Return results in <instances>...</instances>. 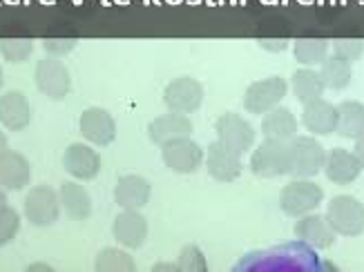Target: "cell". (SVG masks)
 I'll return each mask as SVG.
<instances>
[{"label":"cell","mask_w":364,"mask_h":272,"mask_svg":"<svg viewBox=\"0 0 364 272\" xmlns=\"http://www.w3.org/2000/svg\"><path fill=\"white\" fill-rule=\"evenodd\" d=\"M328 268L326 263L320 261L318 250L311 248L309 244L295 241L291 244H282V246H273L266 250H252L240 259V263L235 266V270H248V272H262V270H306V272H315V270H324Z\"/></svg>","instance_id":"obj_1"},{"label":"cell","mask_w":364,"mask_h":272,"mask_svg":"<svg viewBox=\"0 0 364 272\" xmlns=\"http://www.w3.org/2000/svg\"><path fill=\"white\" fill-rule=\"evenodd\" d=\"M250 172L259 179H277L291 174V141L264 138L250 152Z\"/></svg>","instance_id":"obj_2"},{"label":"cell","mask_w":364,"mask_h":272,"mask_svg":"<svg viewBox=\"0 0 364 272\" xmlns=\"http://www.w3.org/2000/svg\"><path fill=\"white\" fill-rule=\"evenodd\" d=\"M324 201V190L313 179H291L279 192V207L282 212L299 219L309 212H315Z\"/></svg>","instance_id":"obj_3"},{"label":"cell","mask_w":364,"mask_h":272,"mask_svg":"<svg viewBox=\"0 0 364 272\" xmlns=\"http://www.w3.org/2000/svg\"><path fill=\"white\" fill-rule=\"evenodd\" d=\"M326 219L338 236L353 239L364 232V203L353 195H338L326 203Z\"/></svg>","instance_id":"obj_4"},{"label":"cell","mask_w":364,"mask_h":272,"mask_svg":"<svg viewBox=\"0 0 364 272\" xmlns=\"http://www.w3.org/2000/svg\"><path fill=\"white\" fill-rule=\"evenodd\" d=\"M326 150L318 136H295L291 141V177L293 179H313L324 172Z\"/></svg>","instance_id":"obj_5"},{"label":"cell","mask_w":364,"mask_h":272,"mask_svg":"<svg viewBox=\"0 0 364 272\" xmlns=\"http://www.w3.org/2000/svg\"><path fill=\"white\" fill-rule=\"evenodd\" d=\"M60 210H63L60 195L54 187L45 183L31 187L23 201V214L31 226H36V228L54 226L60 217Z\"/></svg>","instance_id":"obj_6"},{"label":"cell","mask_w":364,"mask_h":272,"mask_svg":"<svg viewBox=\"0 0 364 272\" xmlns=\"http://www.w3.org/2000/svg\"><path fill=\"white\" fill-rule=\"evenodd\" d=\"M34 81L41 94H45L50 101H63L72 89V74L68 65L58 56L41 58L34 67Z\"/></svg>","instance_id":"obj_7"},{"label":"cell","mask_w":364,"mask_h":272,"mask_svg":"<svg viewBox=\"0 0 364 272\" xmlns=\"http://www.w3.org/2000/svg\"><path fill=\"white\" fill-rule=\"evenodd\" d=\"M289 94V83L282 76H268L252 81L244 92V107L248 114H266L273 107L282 105L284 96Z\"/></svg>","instance_id":"obj_8"},{"label":"cell","mask_w":364,"mask_h":272,"mask_svg":"<svg viewBox=\"0 0 364 272\" xmlns=\"http://www.w3.org/2000/svg\"><path fill=\"white\" fill-rule=\"evenodd\" d=\"M215 132H217V141L224 143L226 148L235 150L237 154H246L255 146L257 132L244 116L235 114V111H226L221 114L215 123Z\"/></svg>","instance_id":"obj_9"},{"label":"cell","mask_w":364,"mask_h":272,"mask_svg":"<svg viewBox=\"0 0 364 272\" xmlns=\"http://www.w3.org/2000/svg\"><path fill=\"white\" fill-rule=\"evenodd\" d=\"M161 158L175 174H195L205 161V152L193 136H186L161 146Z\"/></svg>","instance_id":"obj_10"},{"label":"cell","mask_w":364,"mask_h":272,"mask_svg":"<svg viewBox=\"0 0 364 272\" xmlns=\"http://www.w3.org/2000/svg\"><path fill=\"white\" fill-rule=\"evenodd\" d=\"M164 103L170 111L195 114L203 103V85L193 76H179L170 81L164 89Z\"/></svg>","instance_id":"obj_11"},{"label":"cell","mask_w":364,"mask_h":272,"mask_svg":"<svg viewBox=\"0 0 364 272\" xmlns=\"http://www.w3.org/2000/svg\"><path fill=\"white\" fill-rule=\"evenodd\" d=\"M63 168L76 181H92L101 172V154L92 143H72L63 152Z\"/></svg>","instance_id":"obj_12"},{"label":"cell","mask_w":364,"mask_h":272,"mask_svg":"<svg viewBox=\"0 0 364 272\" xmlns=\"http://www.w3.org/2000/svg\"><path fill=\"white\" fill-rule=\"evenodd\" d=\"M78 132L92 146L105 148L117 138V121L103 107H87L78 119Z\"/></svg>","instance_id":"obj_13"},{"label":"cell","mask_w":364,"mask_h":272,"mask_svg":"<svg viewBox=\"0 0 364 272\" xmlns=\"http://www.w3.org/2000/svg\"><path fill=\"white\" fill-rule=\"evenodd\" d=\"M205 170L219 183H232L242 177V154L226 148L221 141H213L208 152H205Z\"/></svg>","instance_id":"obj_14"},{"label":"cell","mask_w":364,"mask_h":272,"mask_svg":"<svg viewBox=\"0 0 364 272\" xmlns=\"http://www.w3.org/2000/svg\"><path fill=\"white\" fill-rule=\"evenodd\" d=\"M293 232H295V239L309 244L315 250H328V248H333L336 239H338L336 230L331 228L326 214H318V212H309L304 217H299L295 221Z\"/></svg>","instance_id":"obj_15"},{"label":"cell","mask_w":364,"mask_h":272,"mask_svg":"<svg viewBox=\"0 0 364 272\" xmlns=\"http://www.w3.org/2000/svg\"><path fill=\"white\" fill-rule=\"evenodd\" d=\"M112 234L123 248L136 250L148 239V219L141 210H121L112 221Z\"/></svg>","instance_id":"obj_16"},{"label":"cell","mask_w":364,"mask_h":272,"mask_svg":"<svg viewBox=\"0 0 364 272\" xmlns=\"http://www.w3.org/2000/svg\"><path fill=\"white\" fill-rule=\"evenodd\" d=\"M302 125L306 127V132L313 136H331L338 130V105L331 101L315 99L311 103H304L302 109Z\"/></svg>","instance_id":"obj_17"},{"label":"cell","mask_w":364,"mask_h":272,"mask_svg":"<svg viewBox=\"0 0 364 272\" xmlns=\"http://www.w3.org/2000/svg\"><path fill=\"white\" fill-rule=\"evenodd\" d=\"M148 136L154 146H166L170 141L177 138H186L193 136V121H190L188 114H179V111H170L168 114H161L150 121L148 125Z\"/></svg>","instance_id":"obj_18"},{"label":"cell","mask_w":364,"mask_h":272,"mask_svg":"<svg viewBox=\"0 0 364 272\" xmlns=\"http://www.w3.org/2000/svg\"><path fill=\"white\" fill-rule=\"evenodd\" d=\"M31 181V165L27 156L16 150L0 152V187L7 192H21Z\"/></svg>","instance_id":"obj_19"},{"label":"cell","mask_w":364,"mask_h":272,"mask_svg":"<svg viewBox=\"0 0 364 272\" xmlns=\"http://www.w3.org/2000/svg\"><path fill=\"white\" fill-rule=\"evenodd\" d=\"M152 195V185L141 174H123L114 187V201L121 210H141Z\"/></svg>","instance_id":"obj_20"},{"label":"cell","mask_w":364,"mask_h":272,"mask_svg":"<svg viewBox=\"0 0 364 272\" xmlns=\"http://www.w3.org/2000/svg\"><path fill=\"white\" fill-rule=\"evenodd\" d=\"M362 172V165L358 161V156L353 150H344V148H333L326 152V161H324V174L331 183L336 185H351L358 181Z\"/></svg>","instance_id":"obj_21"},{"label":"cell","mask_w":364,"mask_h":272,"mask_svg":"<svg viewBox=\"0 0 364 272\" xmlns=\"http://www.w3.org/2000/svg\"><path fill=\"white\" fill-rule=\"evenodd\" d=\"M31 123V105L18 89H9L0 96V125L7 132H23Z\"/></svg>","instance_id":"obj_22"},{"label":"cell","mask_w":364,"mask_h":272,"mask_svg":"<svg viewBox=\"0 0 364 272\" xmlns=\"http://www.w3.org/2000/svg\"><path fill=\"white\" fill-rule=\"evenodd\" d=\"M299 132V121L289 107L277 105L271 111H266L262 119V134L264 138L275 141H293Z\"/></svg>","instance_id":"obj_23"},{"label":"cell","mask_w":364,"mask_h":272,"mask_svg":"<svg viewBox=\"0 0 364 272\" xmlns=\"http://www.w3.org/2000/svg\"><path fill=\"white\" fill-rule=\"evenodd\" d=\"M60 205L65 214L74 221H85L92 214V197L90 192L81 185V181H65L58 190Z\"/></svg>","instance_id":"obj_24"},{"label":"cell","mask_w":364,"mask_h":272,"mask_svg":"<svg viewBox=\"0 0 364 272\" xmlns=\"http://www.w3.org/2000/svg\"><path fill=\"white\" fill-rule=\"evenodd\" d=\"M291 92L299 103H311L315 99H322L324 96V81L322 74L313 67H299L297 72H293L291 76Z\"/></svg>","instance_id":"obj_25"},{"label":"cell","mask_w":364,"mask_h":272,"mask_svg":"<svg viewBox=\"0 0 364 272\" xmlns=\"http://www.w3.org/2000/svg\"><path fill=\"white\" fill-rule=\"evenodd\" d=\"M320 74H322L326 89H333V92L346 89L351 85V78H353V62L331 52L320 65Z\"/></svg>","instance_id":"obj_26"},{"label":"cell","mask_w":364,"mask_h":272,"mask_svg":"<svg viewBox=\"0 0 364 272\" xmlns=\"http://www.w3.org/2000/svg\"><path fill=\"white\" fill-rule=\"evenodd\" d=\"M338 136L355 141L364 136V103L342 101L338 105Z\"/></svg>","instance_id":"obj_27"},{"label":"cell","mask_w":364,"mask_h":272,"mask_svg":"<svg viewBox=\"0 0 364 272\" xmlns=\"http://www.w3.org/2000/svg\"><path fill=\"white\" fill-rule=\"evenodd\" d=\"M328 54H331V43L324 40V38H299V40H293V56L302 67L322 65Z\"/></svg>","instance_id":"obj_28"},{"label":"cell","mask_w":364,"mask_h":272,"mask_svg":"<svg viewBox=\"0 0 364 272\" xmlns=\"http://www.w3.org/2000/svg\"><path fill=\"white\" fill-rule=\"evenodd\" d=\"M94 268L103 272H130L136 268V263L130 257V252L121 248H103L94 259Z\"/></svg>","instance_id":"obj_29"},{"label":"cell","mask_w":364,"mask_h":272,"mask_svg":"<svg viewBox=\"0 0 364 272\" xmlns=\"http://www.w3.org/2000/svg\"><path fill=\"white\" fill-rule=\"evenodd\" d=\"M34 54V43L29 38H3L0 40V56L11 65H21Z\"/></svg>","instance_id":"obj_30"},{"label":"cell","mask_w":364,"mask_h":272,"mask_svg":"<svg viewBox=\"0 0 364 272\" xmlns=\"http://www.w3.org/2000/svg\"><path fill=\"white\" fill-rule=\"evenodd\" d=\"M21 232V214L11 205L0 207V248L9 246Z\"/></svg>","instance_id":"obj_31"},{"label":"cell","mask_w":364,"mask_h":272,"mask_svg":"<svg viewBox=\"0 0 364 272\" xmlns=\"http://www.w3.org/2000/svg\"><path fill=\"white\" fill-rule=\"evenodd\" d=\"M177 263H179V270H186V272H203L208 270V263H205V254L201 252L199 246H183L179 257H177Z\"/></svg>","instance_id":"obj_32"},{"label":"cell","mask_w":364,"mask_h":272,"mask_svg":"<svg viewBox=\"0 0 364 272\" xmlns=\"http://www.w3.org/2000/svg\"><path fill=\"white\" fill-rule=\"evenodd\" d=\"M331 52L355 62L364 54V40H333L331 43Z\"/></svg>","instance_id":"obj_33"},{"label":"cell","mask_w":364,"mask_h":272,"mask_svg":"<svg viewBox=\"0 0 364 272\" xmlns=\"http://www.w3.org/2000/svg\"><path fill=\"white\" fill-rule=\"evenodd\" d=\"M76 38H45L43 40V50L50 54V56H65L70 54L74 47H76Z\"/></svg>","instance_id":"obj_34"},{"label":"cell","mask_w":364,"mask_h":272,"mask_svg":"<svg viewBox=\"0 0 364 272\" xmlns=\"http://www.w3.org/2000/svg\"><path fill=\"white\" fill-rule=\"evenodd\" d=\"M259 43V47L262 50H266V52H284L289 47V40H284V38H275V40H257Z\"/></svg>","instance_id":"obj_35"},{"label":"cell","mask_w":364,"mask_h":272,"mask_svg":"<svg viewBox=\"0 0 364 272\" xmlns=\"http://www.w3.org/2000/svg\"><path fill=\"white\" fill-rule=\"evenodd\" d=\"M353 154L358 156V161H360V165H362V170H364V136L355 138V146H353Z\"/></svg>","instance_id":"obj_36"},{"label":"cell","mask_w":364,"mask_h":272,"mask_svg":"<svg viewBox=\"0 0 364 272\" xmlns=\"http://www.w3.org/2000/svg\"><path fill=\"white\" fill-rule=\"evenodd\" d=\"M152 270H179V263H156Z\"/></svg>","instance_id":"obj_37"},{"label":"cell","mask_w":364,"mask_h":272,"mask_svg":"<svg viewBox=\"0 0 364 272\" xmlns=\"http://www.w3.org/2000/svg\"><path fill=\"white\" fill-rule=\"evenodd\" d=\"M9 146H7V134L3 132V125H0V152L3 150H7Z\"/></svg>","instance_id":"obj_38"},{"label":"cell","mask_w":364,"mask_h":272,"mask_svg":"<svg viewBox=\"0 0 364 272\" xmlns=\"http://www.w3.org/2000/svg\"><path fill=\"white\" fill-rule=\"evenodd\" d=\"M5 205H9V203H7V190H5V187H0V207H5Z\"/></svg>","instance_id":"obj_39"},{"label":"cell","mask_w":364,"mask_h":272,"mask_svg":"<svg viewBox=\"0 0 364 272\" xmlns=\"http://www.w3.org/2000/svg\"><path fill=\"white\" fill-rule=\"evenodd\" d=\"M5 85V74H3V67H0V89H3Z\"/></svg>","instance_id":"obj_40"}]
</instances>
